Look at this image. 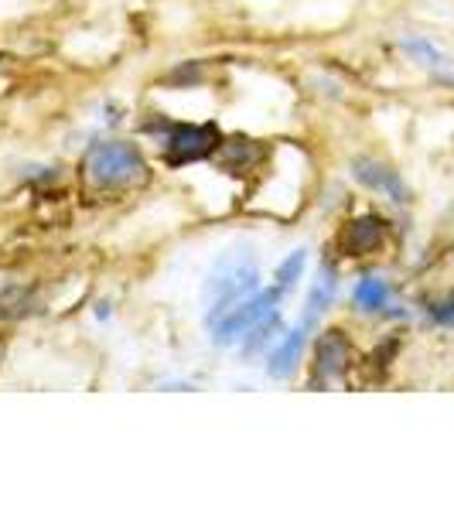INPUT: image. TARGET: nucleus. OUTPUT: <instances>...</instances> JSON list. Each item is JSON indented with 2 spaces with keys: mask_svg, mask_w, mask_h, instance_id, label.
Instances as JSON below:
<instances>
[{
  "mask_svg": "<svg viewBox=\"0 0 454 512\" xmlns=\"http://www.w3.org/2000/svg\"><path fill=\"white\" fill-rule=\"evenodd\" d=\"M287 328H284V318H280V308L277 311H270L267 318H260L257 325L250 328L243 338H239V355L243 359H267V352L277 345V338L284 335Z\"/></svg>",
  "mask_w": 454,
  "mask_h": 512,
  "instance_id": "obj_13",
  "label": "nucleus"
},
{
  "mask_svg": "<svg viewBox=\"0 0 454 512\" xmlns=\"http://www.w3.org/2000/svg\"><path fill=\"white\" fill-rule=\"evenodd\" d=\"M226 134L219 130L216 120L205 123H185V120H161L158 130V147H161V161L168 168H188L198 161H212L216 151L222 147Z\"/></svg>",
  "mask_w": 454,
  "mask_h": 512,
  "instance_id": "obj_3",
  "label": "nucleus"
},
{
  "mask_svg": "<svg viewBox=\"0 0 454 512\" xmlns=\"http://www.w3.org/2000/svg\"><path fill=\"white\" fill-rule=\"evenodd\" d=\"M349 171H352V178H356L359 185L366 188V192L386 198V202H393V205H407L410 202L407 181H403L400 171H396L393 164H386L383 158H373V154H359V158L349 161Z\"/></svg>",
  "mask_w": 454,
  "mask_h": 512,
  "instance_id": "obj_7",
  "label": "nucleus"
},
{
  "mask_svg": "<svg viewBox=\"0 0 454 512\" xmlns=\"http://www.w3.org/2000/svg\"><path fill=\"white\" fill-rule=\"evenodd\" d=\"M352 362H356V345L342 328H321L315 338V349H311V376L308 386L321 390V386H332L338 379L352 373Z\"/></svg>",
  "mask_w": 454,
  "mask_h": 512,
  "instance_id": "obj_5",
  "label": "nucleus"
},
{
  "mask_svg": "<svg viewBox=\"0 0 454 512\" xmlns=\"http://www.w3.org/2000/svg\"><path fill=\"white\" fill-rule=\"evenodd\" d=\"M403 52H407L431 79L444 82V86H454V59L448 52H441L431 38H424V35L403 38Z\"/></svg>",
  "mask_w": 454,
  "mask_h": 512,
  "instance_id": "obj_11",
  "label": "nucleus"
},
{
  "mask_svg": "<svg viewBox=\"0 0 454 512\" xmlns=\"http://www.w3.org/2000/svg\"><path fill=\"white\" fill-rule=\"evenodd\" d=\"M311 335H315V328L304 325V321H297L294 328H287V332L277 338L274 349L267 352V376L270 379H291L297 373V366H301Z\"/></svg>",
  "mask_w": 454,
  "mask_h": 512,
  "instance_id": "obj_8",
  "label": "nucleus"
},
{
  "mask_svg": "<svg viewBox=\"0 0 454 512\" xmlns=\"http://www.w3.org/2000/svg\"><path fill=\"white\" fill-rule=\"evenodd\" d=\"M280 301H284V294H280L277 287L270 284V287H260L257 294H250L246 301L233 304L226 315H219L216 321H209V325H205V328H209L212 345H219V349L239 345V338L250 332V328L257 325L260 318H267L270 311H277Z\"/></svg>",
  "mask_w": 454,
  "mask_h": 512,
  "instance_id": "obj_4",
  "label": "nucleus"
},
{
  "mask_svg": "<svg viewBox=\"0 0 454 512\" xmlns=\"http://www.w3.org/2000/svg\"><path fill=\"white\" fill-rule=\"evenodd\" d=\"M352 308L359 315H386L393 308V284L383 274H362L352 287Z\"/></svg>",
  "mask_w": 454,
  "mask_h": 512,
  "instance_id": "obj_12",
  "label": "nucleus"
},
{
  "mask_svg": "<svg viewBox=\"0 0 454 512\" xmlns=\"http://www.w3.org/2000/svg\"><path fill=\"white\" fill-rule=\"evenodd\" d=\"M304 267H308V250H291L284 256V260L277 263V270H274V287L280 294H291L294 287H297V280L304 277Z\"/></svg>",
  "mask_w": 454,
  "mask_h": 512,
  "instance_id": "obj_14",
  "label": "nucleus"
},
{
  "mask_svg": "<svg viewBox=\"0 0 454 512\" xmlns=\"http://www.w3.org/2000/svg\"><path fill=\"white\" fill-rule=\"evenodd\" d=\"M263 158H267V147H263L260 140L226 137L216 151V158H212V164H219V171H226V175H250V171L260 168Z\"/></svg>",
  "mask_w": 454,
  "mask_h": 512,
  "instance_id": "obj_9",
  "label": "nucleus"
},
{
  "mask_svg": "<svg viewBox=\"0 0 454 512\" xmlns=\"http://www.w3.org/2000/svg\"><path fill=\"white\" fill-rule=\"evenodd\" d=\"M335 294H338V270H335V263H321L318 277L311 280L308 297H304V311H301L304 325H311L318 332L321 318H325L328 308L335 304Z\"/></svg>",
  "mask_w": 454,
  "mask_h": 512,
  "instance_id": "obj_10",
  "label": "nucleus"
},
{
  "mask_svg": "<svg viewBox=\"0 0 454 512\" xmlns=\"http://www.w3.org/2000/svg\"><path fill=\"white\" fill-rule=\"evenodd\" d=\"M260 256L250 250V246H236V250H226L212 263L209 277L202 284V308H205V325L216 321L219 315H226L233 304L246 301L250 294L260 291Z\"/></svg>",
  "mask_w": 454,
  "mask_h": 512,
  "instance_id": "obj_2",
  "label": "nucleus"
},
{
  "mask_svg": "<svg viewBox=\"0 0 454 512\" xmlns=\"http://www.w3.org/2000/svg\"><path fill=\"white\" fill-rule=\"evenodd\" d=\"M79 178L93 195L117 198L151 185V164L134 140H96L79 161Z\"/></svg>",
  "mask_w": 454,
  "mask_h": 512,
  "instance_id": "obj_1",
  "label": "nucleus"
},
{
  "mask_svg": "<svg viewBox=\"0 0 454 512\" xmlns=\"http://www.w3.org/2000/svg\"><path fill=\"white\" fill-rule=\"evenodd\" d=\"M386 236H390V222L379 212H362V216H352L338 229V253L345 260H366V256H376L383 250Z\"/></svg>",
  "mask_w": 454,
  "mask_h": 512,
  "instance_id": "obj_6",
  "label": "nucleus"
}]
</instances>
